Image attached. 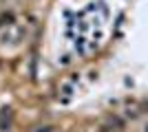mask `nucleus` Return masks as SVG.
I'll use <instances>...</instances> for the list:
<instances>
[{
	"label": "nucleus",
	"instance_id": "3",
	"mask_svg": "<svg viewBox=\"0 0 148 132\" xmlns=\"http://www.w3.org/2000/svg\"><path fill=\"white\" fill-rule=\"evenodd\" d=\"M99 132H113V128L111 126H102V128H99Z\"/></svg>",
	"mask_w": 148,
	"mask_h": 132
},
{
	"label": "nucleus",
	"instance_id": "6",
	"mask_svg": "<svg viewBox=\"0 0 148 132\" xmlns=\"http://www.w3.org/2000/svg\"><path fill=\"white\" fill-rule=\"evenodd\" d=\"M146 132H148V126H146Z\"/></svg>",
	"mask_w": 148,
	"mask_h": 132
},
{
	"label": "nucleus",
	"instance_id": "1",
	"mask_svg": "<svg viewBox=\"0 0 148 132\" xmlns=\"http://www.w3.org/2000/svg\"><path fill=\"white\" fill-rule=\"evenodd\" d=\"M13 22H16V16H13L11 11H7V13H2V16H0V26H9V24H13Z\"/></svg>",
	"mask_w": 148,
	"mask_h": 132
},
{
	"label": "nucleus",
	"instance_id": "2",
	"mask_svg": "<svg viewBox=\"0 0 148 132\" xmlns=\"http://www.w3.org/2000/svg\"><path fill=\"white\" fill-rule=\"evenodd\" d=\"M111 123H115L117 128H122V126H124V121L119 119V117H111Z\"/></svg>",
	"mask_w": 148,
	"mask_h": 132
},
{
	"label": "nucleus",
	"instance_id": "4",
	"mask_svg": "<svg viewBox=\"0 0 148 132\" xmlns=\"http://www.w3.org/2000/svg\"><path fill=\"white\" fill-rule=\"evenodd\" d=\"M36 132H51V128H49V126H42V128H38Z\"/></svg>",
	"mask_w": 148,
	"mask_h": 132
},
{
	"label": "nucleus",
	"instance_id": "5",
	"mask_svg": "<svg viewBox=\"0 0 148 132\" xmlns=\"http://www.w3.org/2000/svg\"><path fill=\"white\" fill-rule=\"evenodd\" d=\"M142 110H144V112H148V101H146V104L142 106Z\"/></svg>",
	"mask_w": 148,
	"mask_h": 132
}]
</instances>
